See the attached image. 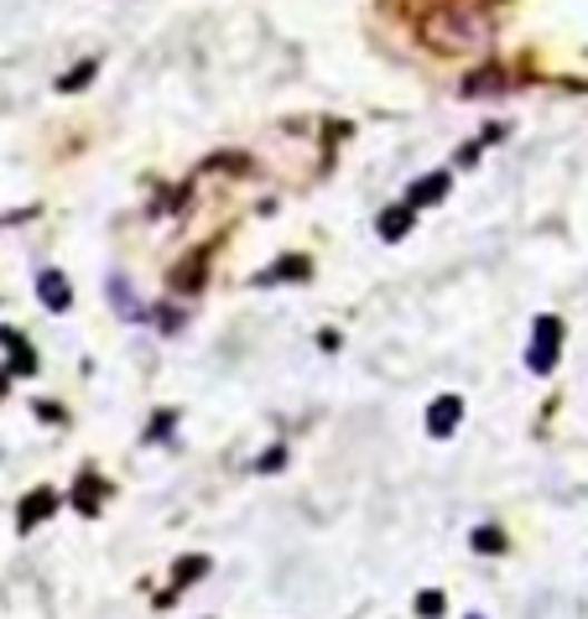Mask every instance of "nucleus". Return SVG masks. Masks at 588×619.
Instances as JSON below:
<instances>
[{"instance_id":"4","label":"nucleus","mask_w":588,"mask_h":619,"mask_svg":"<svg viewBox=\"0 0 588 619\" xmlns=\"http://www.w3.org/2000/svg\"><path fill=\"white\" fill-rule=\"evenodd\" d=\"M37 297L48 302L52 313H68V302H74V292H68L63 271H42V282H37Z\"/></svg>"},{"instance_id":"13","label":"nucleus","mask_w":588,"mask_h":619,"mask_svg":"<svg viewBox=\"0 0 588 619\" xmlns=\"http://www.w3.org/2000/svg\"><path fill=\"white\" fill-rule=\"evenodd\" d=\"M89 79H95V63H79L74 73H63V79H58V89H63V95H74V89H84Z\"/></svg>"},{"instance_id":"11","label":"nucleus","mask_w":588,"mask_h":619,"mask_svg":"<svg viewBox=\"0 0 588 619\" xmlns=\"http://www.w3.org/2000/svg\"><path fill=\"white\" fill-rule=\"evenodd\" d=\"M303 276H307V261H303V255H297V261H282V266L271 271L266 282H303Z\"/></svg>"},{"instance_id":"7","label":"nucleus","mask_w":588,"mask_h":619,"mask_svg":"<svg viewBox=\"0 0 588 619\" xmlns=\"http://www.w3.org/2000/svg\"><path fill=\"white\" fill-rule=\"evenodd\" d=\"M406 229H412V208H406V204H401V208H385V214H381V235L385 239H401Z\"/></svg>"},{"instance_id":"8","label":"nucleus","mask_w":588,"mask_h":619,"mask_svg":"<svg viewBox=\"0 0 588 619\" xmlns=\"http://www.w3.org/2000/svg\"><path fill=\"white\" fill-rule=\"evenodd\" d=\"M474 552H484V557L506 552V531H500V525H479V531H474Z\"/></svg>"},{"instance_id":"1","label":"nucleus","mask_w":588,"mask_h":619,"mask_svg":"<svg viewBox=\"0 0 588 619\" xmlns=\"http://www.w3.org/2000/svg\"><path fill=\"white\" fill-rule=\"evenodd\" d=\"M557 350H562V318H537V338H531V354H526V365L537 370V375H547V370L557 365Z\"/></svg>"},{"instance_id":"15","label":"nucleus","mask_w":588,"mask_h":619,"mask_svg":"<svg viewBox=\"0 0 588 619\" xmlns=\"http://www.w3.org/2000/svg\"><path fill=\"white\" fill-rule=\"evenodd\" d=\"M416 615L438 619V615H443V593H422V599H416Z\"/></svg>"},{"instance_id":"10","label":"nucleus","mask_w":588,"mask_h":619,"mask_svg":"<svg viewBox=\"0 0 588 619\" xmlns=\"http://www.w3.org/2000/svg\"><path fill=\"white\" fill-rule=\"evenodd\" d=\"M110 297H115V307H120L126 318H141V302L130 297V292H126V282H120V276H110Z\"/></svg>"},{"instance_id":"3","label":"nucleus","mask_w":588,"mask_h":619,"mask_svg":"<svg viewBox=\"0 0 588 619\" xmlns=\"http://www.w3.org/2000/svg\"><path fill=\"white\" fill-rule=\"evenodd\" d=\"M52 510H58V494H52V490H32L27 500H21L17 525H21V531H32V525L42 521V515H52Z\"/></svg>"},{"instance_id":"5","label":"nucleus","mask_w":588,"mask_h":619,"mask_svg":"<svg viewBox=\"0 0 588 619\" xmlns=\"http://www.w3.org/2000/svg\"><path fill=\"white\" fill-rule=\"evenodd\" d=\"M494 89H506V68H500V63L479 68V73H469V79H463V95H469V99L494 95Z\"/></svg>"},{"instance_id":"12","label":"nucleus","mask_w":588,"mask_h":619,"mask_svg":"<svg viewBox=\"0 0 588 619\" xmlns=\"http://www.w3.org/2000/svg\"><path fill=\"white\" fill-rule=\"evenodd\" d=\"M95 500H99V479H89V474H84V479H79V494H74V505H79L84 515H89V510H99Z\"/></svg>"},{"instance_id":"16","label":"nucleus","mask_w":588,"mask_h":619,"mask_svg":"<svg viewBox=\"0 0 588 619\" xmlns=\"http://www.w3.org/2000/svg\"><path fill=\"white\" fill-rule=\"evenodd\" d=\"M0 391H6V381H0Z\"/></svg>"},{"instance_id":"2","label":"nucleus","mask_w":588,"mask_h":619,"mask_svg":"<svg viewBox=\"0 0 588 619\" xmlns=\"http://www.w3.org/2000/svg\"><path fill=\"white\" fill-rule=\"evenodd\" d=\"M459 422H463V396H438L428 406V432H432V438H453Z\"/></svg>"},{"instance_id":"17","label":"nucleus","mask_w":588,"mask_h":619,"mask_svg":"<svg viewBox=\"0 0 588 619\" xmlns=\"http://www.w3.org/2000/svg\"><path fill=\"white\" fill-rule=\"evenodd\" d=\"M469 619H479V615H469Z\"/></svg>"},{"instance_id":"6","label":"nucleus","mask_w":588,"mask_h":619,"mask_svg":"<svg viewBox=\"0 0 588 619\" xmlns=\"http://www.w3.org/2000/svg\"><path fill=\"white\" fill-rule=\"evenodd\" d=\"M443 193H448V173H432L422 177L412 188V198H406V208H422V204H443Z\"/></svg>"},{"instance_id":"14","label":"nucleus","mask_w":588,"mask_h":619,"mask_svg":"<svg viewBox=\"0 0 588 619\" xmlns=\"http://www.w3.org/2000/svg\"><path fill=\"white\" fill-rule=\"evenodd\" d=\"M198 266H204V250H198V255L188 261V266L177 271V286H183V292H193V286H198Z\"/></svg>"},{"instance_id":"9","label":"nucleus","mask_w":588,"mask_h":619,"mask_svg":"<svg viewBox=\"0 0 588 619\" xmlns=\"http://www.w3.org/2000/svg\"><path fill=\"white\" fill-rule=\"evenodd\" d=\"M208 572V562L204 557H188V562H183V568H177V583H173V593H167V599H177V593H183V583H193V578H204ZM161 599V603H167Z\"/></svg>"}]
</instances>
